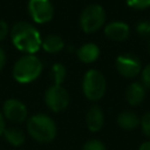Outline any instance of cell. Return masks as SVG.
Returning a JSON list of instances; mask_svg holds the SVG:
<instances>
[{
    "mask_svg": "<svg viewBox=\"0 0 150 150\" xmlns=\"http://www.w3.org/2000/svg\"><path fill=\"white\" fill-rule=\"evenodd\" d=\"M139 123H141V120L137 116V114L130 110L122 111L117 116V124L124 130H134L139 125Z\"/></svg>",
    "mask_w": 150,
    "mask_h": 150,
    "instance_id": "obj_15",
    "label": "cell"
},
{
    "mask_svg": "<svg viewBox=\"0 0 150 150\" xmlns=\"http://www.w3.org/2000/svg\"><path fill=\"white\" fill-rule=\"evenodd\" d=\"M141 79H142V83L144 84L145 88H150V63L146 64L142 71H141Z\"/></svg>",
    "mask_w": 150,
    "mask_h": 150,
    "instance_id": "obj_21",
    "label": "cell"
},
{
    "mask_svg": "<svg viewBox=\"0 0 150 150\" xmlns=\"http://www.w3.org/2000/svg\"><path fill=\"white\" fill-rule=\"evenodd\" d=\"M105 22V12L98 4H91L84 7L80 15V27L84 33H95L103 27Z\"/></svg>",
    "mask_w": 150,
    "mask_h": 150,
    "instance_id": "obj_5",
    "label": "cell"
},
{
    "mask_svg": "<svg viewBox=\"0 0 150 150\" xmlns=\"http://www.w3.org/2000/svg\"><path fill=\"white\" fill-rule=\"evenodd\" d=\"M8 35V25L5 20L0 19V41H2Z\"/></svg>",
    "mask_w": 150,
    "mask_h": 150,
    "instance_id": "obj_23",
    "label": "cell"
},
{
    "mask_svg": "<svg viewBox=\"0 0 150 150\" xmlns=\"http://www.w3.org/2000/svg\"><path fill=\"white\" fill-rule=\"evenodd\" d=\"M77 57L81 62L83 63H91L95 62L98 56H100V48L97 45L89 42V43H84L77 50H76Z\"/></svg>",
    "mask_w": 150,
    "mask_h": 150,
    "instance_id": "obj_13",
    "label": "cell"
},
{
    "mask_svg": "<svg viewBox=\"0 0 150 150\" xmlns=\"http://www.w3.org/2000/svg\"><path fill=\"white\" fill-rule=\"evenodd\" d=\"M86 124L87 128L93 132L100 131L102 129L104 124V114L100 107L93 105L89 108L86 115Z\"/></svg>",
    "mask_w": 150,
    "mask_h": 150,
    "instance_id": "obj_11",
    "label": "cell"
},
{
    "mask_svg": "<svg viewBox=\"0 0 150 150\" xmlns=\"http://www.w3.org/2000/svg\"><path fill=\"white\" fill-rule=\"evenodd\" d=\"M5 129H6V124H5V118H4V115H2V112L0 111V135H2V134H4Z\"/></svg>",
    "mask_w": 150,
    "mask_h": 150,
    "instance_id": "obj_25",
    "label": "cell"
},
{
    "mask_svg": "<svg viewBox=\"0 0 150 150\" xmlns=\"http://www.w3.org/2000/svg\"><path fill=\"white\" fill-rule=\"evenodd\" d=\"M5 63H6V54H5L4 49L0 47V71L2 70Z\"/></svg>",
    "mask_w": 150,
    "mask_h": 150,
    "instance_id": "obj_24",
    "label": "cell"
},
{
    "mask_svg": "<svg viewBox=\"0 0 150 150\" xmlns=\"http://www.w3.org/2000/svg\"><path fill=\"white\" fill-rule=\"evenodd\" d=\"M107 89L104 75L97 69H89L82 81V90L84 96L90 101H98L103 97Z\"/></svg>",
    "mask_w": 150,
    "mask_h": 150,
    "instance_id": "obj_4",
    "label": "cell"
},
{
    "mask_svg": "<svg viewBox=\"0 0 150 150\" xmlns=\"http://www.w3.org/2000/svg\"><path fill=\"white\" fill-rule=\"evenodd\" d=\"M127 5L137 11H143L150 7V0H125Z\"/></svg>",
    "mask_w": 150,
    "mask_h": 150,
    "instance_id": "obj_18",
    "label": "cell"
},
{
    "mask_svg": "<svg viewBox=\"0 0 150 150\" xmlns=\"http://www.w3.org/2000/svg\"><path fill=\"white\" fill-rule=\"evenodd\" d=\"M116 69L122 76L132 79L142 71V63L134 54H122L116 59Z\"/></svg>",
    "mask_w": 150,
    "mask_h": 150,
    "instance_id": "obj_8",
    "label": "cell"
},
{
    "mask_svg": "<svg viewBox=\"0 0 150 150\" xmlns=\"http://www.w3.org/2000/svg\"><path fill=\"white\" fill-rule=\"evenodd\" d=\"M28 12L35 23H46L54 16V6L50 0H29Z\"/></svg>",
    "mask_w": 150,
    "mask_h": 150,
    "instance_id": "obj_7",
    "label": "cell"
},
{
    "mask_svg": "<svg viewBox=\"0 0 150 150\" xmlns=\"http://www.w3.org/2000/svg\"><path fill=\"white\" fill-rule=\"evenodd\" d=\"M82 150H107L105 145L98 139H89L82 146Z\"/></svg>",
    "mask_w": 150,
    "mask_h": 150,
    "instance_id": "obj_19",
    "label": "cell"
},
{
    "mask_svg": "<svg viewBox=\"0 0 150 150\" xmlns=\"http://www.w3.org/2000/svg\"><path fill=\"white\" fill-rule=\"evenodd\" d=\"M27 130L29 136L40 143H48L53 141L57 131L54 120L46 114H36L29 117L27 122Z\"/></svg>",
    "mask_w": 150,
    "mask_h": 150,
    "instance_id": "obj_3",
    "label": "cell"
},
{
    "mask_svg": "<svg viewBox=\"0 0 150 150\" xmlns=\"http://www.w3.org/2000/svg\"><path fill=\"white\" fill-rule=\"evenodd\" d=\"M139 125H141V129H142L143 134L148 138H150V111L143 115V117L141 118Z\"/></svg>",
    "mask_w": 150,
    "mask_h": 150,
    "instance_id": "obj_20",
    "label": "cell"
},
{
    "mask_svg": "<svg viewBox=\"0 0 150 150\" xmlns=\"http://www.w3.org/2000/svg\"><path fill=\"white\" fill-rule=\"evenodd\" d=\"M67 76V69L62 63H55L52 67V77L54 83L53 84H62Z\"/></svg>",
    "mask_w": 150,
    "mask_h": 150,
    "instance_id": "obj_17",
    "label": "cell"
},
{
    "mask_svg": "<svg viewBox=\"0 0 150 150\" xmlns=\"http://www.w3.org/2000/svg\"><path fill=\"white\" fill-rule=\"evenodd\" d=\"M145 97V87L141 82H132L125 91V98L130 105H138Z\"/></svg>",
    "mask_w": 150,
    "mask_h": 150,
    "instance_id": "obj_12",
    "label": "cell"
},
{
    "mask_svg": "<svg viewBox=\"0 0 150 150\" xmlns=\"http://www.w3.org/2000/svg\"><path fill=\"white\" fill-rule=\"evenodd\" d=\"M137 32L141 35L150 34V22H139L137 26Z\"/></svg>",
    "mask_w": 150,
    "mask_h": 150,
    "instance_id": "obj_22",
    "label": "cell"
},
{
    "mask_svg": "<svg viewBox=\"0 0 150 150\" xmlns=\"http://www.w3.org/2000/svg\"><path fill=\"white\" fill-rule=\"evenodd\" d=\"M11 40L16 49L26 54H35L41 48L42 41L38 28L27 21H19L13 25Z\"/></svg>",
    "mask_w": 150,
    "mask_h": 150,
    "instance_id": "obj_1",
    "label": "cell"
},
{
    "mask_svg": "<svg viewBox=\"0 0 150 150\" xmlns=\"http://www.w3.org/2000/svg\"><path fill=\"white\" fill-rule=\"evenodd\" d=\"M42 68L43 64L38 56L34 54H25L14 63L12 74L16 82L25 84L36 80L41 74Z\"/></svg>",
    "mask_w": 150,
    "mask_h": 150,
    "instance_id": "obj_2",
    "label": "cell"
},
{
    "mask_svg": "<svg viewBox=\"0 0 150 150\" xmlns=\"http://www.w3.org/2000/svg\"><path fill=\"white\" fill-rule=\"evenodd\" d=\"M138 150H150V139H149V141L143 142V143L139 145Z\"/></svg>",
    "mask_w": 150,
    "mask_h": 150,
    "instance_id": "obj_26",
    "label": "cell"
},
{
    "mask_svg": "<svg viewBox=\"0 0 150 150\" xmlns=\"http://www.w3.org/2000/svg\"><path fill=\"white\" fill-rule=\"evenodd\" d=\"M2 135L7 143L13 146H20L25 143V134L18 128H6Z\"/></svg>",
    "mask_w": 150,
    "mask_h": 150,
    "instance_id": "obj_16",
    "label": "cell"
},
{
    "mask_svg": "<svg viewBox=\"0 0 150 150\" xmlns=\"http://www.w3.org/2000/svg\"><path fill=\"white\" fill-rule=\"evenodd\" d=\"M2 115L11 122L20 123L27 118L28 110L21 101L16 98H8L4 102Z\"/></svg>",
    "mask_w": 150,
    "mask_h": 150,
    "instance_id": "obj_9",
    "label": "cell"
},
{
    "mask_svg": "<svg viewBox=\"0 0 150 150\" xmlns=\"http://www.w3.org/2000/svg\"><path fill=\"white\" fill-rule=\"evenodd\" d=\"M104 34L108 39L116 41V42H121V41H124L129 38L130 28L123 21H111V22L105 25Z\"/></svg>",
    "mask_w": 150,
    "mask_h": 150,
    "instance_id": "obj_10",
    "label": "cell"
},
{
    "mask_svg": "<svg viewBox=\"0 0 150 150\" xmlns=\"http://www.w3.org/2000/svg\"><path fill=\"white\" fill-rule=\"evenodd\" d=\"M45 102L52 111L59 112L68 107L69 94L62 84H52L45 93Z\"/></svg>",
    "mask_w": 150,
    "mask_h": 150,
    "instance_id": "obj_6",
    "label": "cell"
},
{
    "mask_svg": "<svg viewBox=\"0 0 150 150\" xmlns=\"http://www.w3.org/2000/svg\"><path fill=\"white\" fill-rule=\"evenodd\" d=\"M41 47L43 48L45 52H47L49 54H55V53H59L63 49L64 41L61 36H59L56 34H49L42 39Z\"/></svg>",
    "mask_w": 150,
    "mask_h": 150,
    "instance_id": "obj_14",
    "label": "cell"
}]
</instances>
